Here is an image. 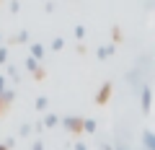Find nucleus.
I'll list each match as a JSON object with an SVG mask.
<instances>
[{"label": "nucleus", "mask_w": 155, "mask_h": 150, "mask_svg": "<svg viewBox=\"0 0 155 150\" xmlns=\"http://www.w3.org/2000/svg\"><path fill=\"white\" fill-rule=\"evenodd\" d=\"M142 114H150V106H153V91H150V85H145L142 88Z\"/></svg>", "instance_id": "nucleus-1"}, {"label": "nucleus", "mask_w": 155, "mask_h": 150, "mask_svg": "<svg viewBox=\"0 0 155 150\" xmlns=\"http://www.w3.org/2000/svg\"><path fill=\"white\" fill-rule=\"evenodd\" d=\"M62 124H65V129H70V132L83 129V119H78V117H65V119H62Z\"/></svg>", "instance_id": "nucleus-2"}, {"label": "nucleus", "mask_w": 155, "mask_h": 150, "mask_svg": "<svg viewBox=\"0 0 155 150\" xmlns=\"http://www.w3.org/2000/svg\"><path fill=\"white\" fill-rule=\"evenodd\" d=\"M142 145H145V150H155V132L145 129L142 132Z\"/></svg>", "instance_id": "nucleus-3"}, {"label": "nucleus", "mask_w": 155, "mask_h": 150, "mask_svg": "<svg viewBox=\"0 0 155 150\" xmlns=\"http://www.w3.org/2000/svg\"><path fill=\"white\" fill-rule=\"evenodd\" d=\"M96 127H98V122H96V119H83V132L93 135V132H96Z\"/></svg>", "instance_id": "nucleus-4"}, {"label": "nucleus", "mask_w": 155, "mask_h": 150, "mask_svg": "<svg viewBox=\"0 0 155 150\" xmlns=\"http://www.w3.org/2000/svg\"><path fill=\"white\" fill-rule=\"evenodd\" d=\"M31 57L34 60H41V57H44V47L41 44H31Z\"/></svg>", "instance_id": "nucleus-5"}, {"label": "nucleus", "mask_w": 155, "mask_h": 150, "mask_svg": "<svg viewBox=\"0 0 155 150\" xmlns=\"http://www.w3.org/2000/svg\"><path fill=\"white\" fill-rule=\"evenodd\" d=\"M114 55V47H101L98 49V60H106V57Z\"/></svg>", "instance_id": "nucleus-6"}, {"label": "nucleus", "mask_w": 155, "mask_h": 150, "mask_svg": "<svg viewBox=\"0 0 155 150\" xmlns=\"http://www.w3.org/2000/svg\"><path fill=\"white\" fill-rule=\"evenodd\" d=\"M26 70H28V72H36V70H39V60L28 57V60H26Z\"/></svg>", "instance_id": "nucleus-7"}, {"label": "nucleus", "mask_w": 155, "mask_h": 150, "mask_svg": "<svg viewBox=\"0 0 155 150\" xmlns=\"http://www.w3.org/2000/svg\"><path fill=\"white\" fill-rule=\"evenodd\" d=\"M57 122H60V119H57L54 114H47V119H44V122H41V127H54Z\"/></svg>", "instance_id": "nucleus-8"}, {"label": "nucleus", "mask_w": 155, "mask_h": 150, "mask_svg": "<svg viewBox=\"0 0 155 150\" xmlns=\"http://www.w3.org/2000/svg\"><path fill=\"white\" fill-rule=\"evenodd\" d=\"M62 47H65V39H60V36H57V39H52V49H57V52H60Z\"/></svg>", "instance_id": "nucleus-9"}, {"label": "nucleus", "mask_w": 155, "mask_h": 150, "mask_svg": "<svg viewBox=\"0 0 155 150\" xmlns=\"http://www.w3.org/2000/svg\"><path fill=\"white\" fill-rule=\"evenodd\" d=\"M36 109H39V111L47 109V98H44V96H39V98H36Z\"/></svg>", "instance_id": "nucleus-10"}, {"label": "nucleus", "mask_w": 155, "mask_h": 150, "mask_svg": "<svg viewBox=\"0 0 155 150\" xmlns=\"http://www.w3.org/2000/svg\"><path fill=\"white\" fill-rule=\"evenodd\" d=\"M5 60H8V49H5V47H0V65H5Z\"/></svg>", "instance_id": "nucleus-11"}, {"label": "nucleus", "mask_w": 155, "mask_h": 150, "mask_svg": "<svg viewBox=\"0 0 155 150\" xmlns=\"http://www.w3.org/2000/svg\"><path fill=\"white\" fill-rule=\"evenodd\" d=\"M13 96H16V93H13V91H5V93L0 96V98H3V101H13Z\"/></svg>", "instance_id": "nucleus-12"}, {"label": "nucleus", "mask_w": 155, "mask_h": 150, "mask_svg": "<svg viewBox=\"0 0 155 150\" xmlns=\"http://www.w3.org/2000/svg\"><path fill=\"white\" fill-rule=\"evenodd\" d=\"M75 36H78V39H83V36H85V28L78 26V28H75Z\"/></svg>", "instance_id": "nucleus-13"}, {"label": "nucleus", "mask_w": 155, "mask_h": 150, "mask_svg": "<svg viewBox=\"0 0 155 150\" xmlns=\"http://www.w3.org/2000/svg\"><path fill=\"white\" fill-rule=\"evenodd\" d=\"M28 132H31V124H23V127H21V135H23V137H26Z\"/></svg>", "instance_id": "nucleus-14"}, {"label": "nucleus", "mask_w": 155, "mask_h": 150, "mask_svg": "<svg viewBox=\"0 0 155 150\" xmlns=\"http://www.w3.org/2000/svg\"><path fill=\"white\" fill-rule=\"evenodd\" d=\"M5 93V78H3V75H0V96Z\"/></svg>", "instance_id": "nucleus-15"}, {"label": "nucleus", "mask_w": 155, "mask_h": 150, "mask_svg": "<svg viewBox=\"0 0 155 150\" xmlns=\"http://www.w3.org/2000/svg\"><path fill=\"white\" fill-rule=\"evenodd\" d=\"M34 150H44V145H41V142H34Z\"/></svg>", "instance_id": "nucleus-16"}, {"label": "nucleus", "mask_w": 155, "mask_h": 150, "mask_svg": "<svg viewBox=\"0 0 155 150\" xmlns=\"http://www.w3.org/2000/svg\"><path fill=\"white\" fill-rule=\"evenodd\" d=\"M75 150H88V148H85L83 142H78V145H75Z\"/></svg>", "instance_id": "nucleus-17"}, {"label": "nucleus", "mask_w": 155, "mask_h": 150, "mask_svg": "<svg viewBox=\"0 0 155 150\" xmlns=\"http://www.w3.org/2000/svg\"><path fill=\"white\" fill-rule=\"evenodd\" d=\"M0 150H8V148H5V145H3V142H0Z\"/></svg>", "instance_id": "nucleus-18"}, {"label": "nucleus", "mask_w": 155, "mask_h": 150, "mask_svg": "<svg viewBox=\"0 0 155 150\" xmlns=\"http://www.w3.org/2000/svg\"><path fill=\"white\" fill-rule=\"evenodd\" d=\"M116 150H124V148H116Z\"/></svg>", "instance_id": "nucleus-19"}]
</instances>
